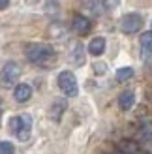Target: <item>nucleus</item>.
Instances as JSON below:
<instances>
[{
    "label": "nucleus",
    "mask_w": 152,
    "mask_h": 154,
    "mask_svg": "<svg viewBox=\"0 0 152 154\" xmlns=\"http://www.w3.org/2000/svg\"><path fill=\"white\" fill-rule=\"evenodd\" d=\"M25 55L32 64L43 66V68H47L56 60V53L49 43H28L25 47Z\"/></svg>",
    "instance_id": "nucleus-1"
},
{
    "label": "nucleus",
    "mask_w": 152,
    "mask_h": 154,
    "mask_svg": "<svg viewBox=\"0 0 152 154\" xmlns=\"http://www.w3.org/2000/svg\"><path fill=\"white\" fill-rule=\"evenodd\" d=\"M10 130L19 141H26L30 137V132H32V117L28 113H23L19 117L10 119Z\"/></svg>",
    "instance_id": "nucleus-2"
},
{
    "label": "nucleus",
    "mask_w": 152,
    "mask_h": 154,
    "mask_svg": "<svg viewBox=\"0 0 152 154\" xmlns=\"http://www.w3.org/2000/svg\"><path fill=\"white\" fill-rule=\"evenodd\" d=\"M56 83H58V88L62 90L64 96L73 98V96L79 94V85H77V79H75V75H73L71 72H68V70L60 72Z\"/></svg>",
    "instance_id": "nucleus-3"
},
{
    "label": "nucleus",
    "mask_w": 152,
    "mask_h": 154,
    "mask_svg": "<svg viewBox=\"0 0 152 154\" xmlns=\"http://www.w3.org/2000/svg\"><path fill=\"white\" fill-rule=\"evenodd\" d=\"M21 77V68L17 62H13V60H10V62H6L2 72H0V83L4 85V87H11V85H15L19 81Z\"/></svg>",
    "instance_id": "nucleus-4"
},
{
    "label": "nucleus",
    "mask_w": 152,
    "mask_h": 154,
    "mask_svg": "<svg viewBox=\"0 0 152 154\" xmlns=\"http://www.w3.org/2000/svg\"><path fill=\"white\" fill-rule=\"evenodd\" d=\"M143 28V17L139 13H126L120 19V30L124 34H135Z\"/></svg>",
    "instance_id": "nucleus-5"
},
{
    "label": "nucleus",
    "mask_w": 152,
    "mask_h": 154,
    "mask_svg": "<svg viewBox=\"0 0 152 154\" xmlns=\"http://www.w3.org/2000/svg\"><path fill=\"white\" fill-rule=\"evenodd\" d=\"M71 26H73V30L79 36H85V34H88L90 30H92V21H90L88 17H85V15L77 13L73 17V21H71Z\"/></svg>",
    "instance_id": "nucleus-6"
},
{
    "label": "nucleus",
    "mask_w": 152,
    "mask_h": 154,
    "mask_svg": "<svg viewBox=\"0 0 152 154\" xmlns=\"http://www.w3.org/2000/svg\"><path fill=\"white\" fill-rule=\"evenodd\" d=\"M13 96H15V100H17L19 103H25V102H28V100L32 98V87L26 85V83H19L17 87H15V90H13Z\"/></svg>",
    "instance_id": "nucleus-7"
},
{
    "label": "nucleus",
    "mask_w": 152,
    "mask_h": 154,
    "mask_svg": "<svg viewBox=\"0 0 152 154\" xmlns=\"http://www.w3.org/2000/svg\"><path fill=\"white\" fill-rule=\"evenodd\" d=\"M133 103H135V94L132 90H124L122 94L118 96V107L122 111H130L133 107Z\"/></svg>",
    "instance_id": "nucleus-8"
},
{
    "label": "nucleus",
    "mask_w": 152,
    "mask_h": 154,
    "mask_svg": "<svg viewBox=\"0 0 152 154\" xmlns=\"http://www.w3.org/2000/svg\"><path fill=\"white\" fill-rule=\"evenodd\" d=\"M81 6H83V10L88 11L90 15H100L102 10H105L102 0H83Z\"/></svg>",
    "instance_id": "nucleus-9"
},
{
    "label": "nucleus",
    "mask_w": 152,
    "mask_h": 154,
    "mask_svg": "<svg viewBox=\"0 0 152 154\" xmlns=\"http://www.w3.org/2000/svg\"><path fill=\"white\" fill-rule=\"evenodd\" d=\"M103 51H105V38L98 36L94 40H90V43H88V53L90 55L100 57V55H103Z\"/></svg>",
    "instance_id": "nucleus-10"
},
{
    "label": "nucleus",
    "mask_w": 152,
    "mask_h": 154,
    "mask_svg": "<svg viewBox=\"0 0 152 154\" xmlns=\"http://www.w3.org/2000/svg\"><path fill=\"white\" fill-rule=\"evenodd\" d=\"M117 149L120 154H139V145L132 139H122L117 145Z\"/></svg>",
    "instance_id": "nucleus-11"
},
{
    "label": "nucleus",
    "mask_w": 152,
    "mask_h": 154,
    "mask_svg": "<svg viewBox=\"0 0 152 154\" xmlns=\"http://www.w3.org/2000/svg\"><path fill=\"white\" fill-rule=\"evenodd\" d=\"M152 55V32L141 36V58H148Z\"/></svg>",
    "instance_id": "nucleus-12"
},
{
    "label": "nucleus",
    "mask_w": 152,
    "mask_h": 154,
    "mask_svg": "<svg viewBox=\"0 0 152 154\" xmlns=\"http://www.w3.org/2000/svg\"><path fill=\"white\" fill-rule=\"evenodd\" d=\"M71 62H73L75 66H83V64H85V47H83V43H75V45H73Z\"/></svg>",
    "instance_id": "nucleus-13"
},
{
    "label": "nucleus",
    "mask_w": 152,
    "mask_h": 154,
    "mask_svg": "<svg viewBox=\"0 0 152 154\" xmlns=\"http://www.w3.org/2000/svg\"><path fill=\"white\" fill-rule=\"evenodd\" d=\"M66 107H68L66 100H58V102H55V103H53V107H51V119L60 120V117H62L64 111H66Z\"/></svg>",
    "instance_id": "nucleus-14"
},
{
    "label": "nucleus",
    "mask_w": 152,
    "mask_h": 154,
    "mask_svg": "<svg viewBox=\"0 0 152 154\" xmlns=\"http://www.w3.org/2000/svg\"><path fill=\"white\" fill-rule=\"evenodd\" d=\"M133 73H135L133 68H130V66L118 68V70H117V81H118V83H124V81H128V79H132Z\"/></svg>",
    "instance_id": "nucleus-15"
},
{
    "label": "nucleus",
    "mask_w": 152,
    "mask_h": 154,
    "mask_svg": "<svg viewBox=\"0 0 152 154\" xmlns=\"http://www.w3.org/2000/svg\"><path fill=\"white\" fill-rule=\"evenodd\" d=\"M13 152H15L13 143H10V141H0V154H13Z\"/></svg>",
    "instance_id": "nucleus-16"
},
{
    "label": "nucleus",
    "mask_w": 152,
    "mask_h": 154,
    "mask_svg": "<svg viewBox=\"0 0 152 154\" xmlns=\"http://www.w3.org/2000/svg\"><path fill=\"white\" fill-rule=\"evenodd\" d=\"M105 72H107V64H105V62H96V64H94V73L103 75Z\"/></svg>",
    "instance_id": "nucleus-17"
},
{
    "label": "nucleus",
    "mask_w": 152,
    "mask_h": 154,
    "mask_svg": "<svg viewBox=\"0 0 152 154\" xmlns=\"http://www.w3.org/2000/svg\"><path fill=\"white\" fill-rule=\"evenodd\" d=\"M118 6V0H103V8L105 10H113Z\"/></svg>",
    "instance_id": "nucleus-18"
},
{
    "label": "nucleus",
    "mask_w": 152,
    "mask_h": 154,
    "mask_svg": "<svg viewBox=\"0 0 152 154\" xmlns=\"http://www.w3.org/2000/svg\"><path fill=\"white\" fill-rule=\"evenodd\" d=\"M8 6H10V0H0V11H2V10H6Z\"/></svg>",
    "instance_id": "nucleus-19"
},
{
    "label": "nucleus",
    "mask_w": 152,
    "mask_h": 154,
    "mask_svg": "<svg viewBox=\"0 0 152 154\" xmlns=\"http://www.w3.org/2000/svg\"><path fill=\"white\" fill-rule=\"evenodd\" d=\"M0 105H2V102H0Z\"/></svg>",
    "instance_id": "nucleus-20"
},
{
    "label": "nucleus",
    "mask_w": 152,
    "mask_h": 154,
    "mask_svg": "<svg viewBox=\"0 0 152 154\" xmlns=\"http://www.w3.org/2000/svg\"><path fill=\"white\" fill-rule=\"evenodd\" d=\"M150 32H152V30H150Z\"/></svg>",
    "instance_id": "nucleus-21"
}]
</instances>
